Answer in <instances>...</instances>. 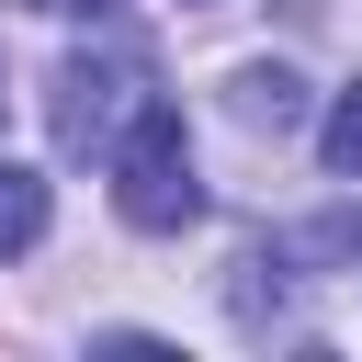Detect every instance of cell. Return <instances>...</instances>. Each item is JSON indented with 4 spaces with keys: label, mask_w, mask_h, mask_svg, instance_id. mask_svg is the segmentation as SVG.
Listing matches in <instances>:
<instances>
[{
    "label": "cell",
    "mask_w": 362,
    "mask_h": 362,
    "mask_svg": "<svg viewBox=\"0 0 362 362\" xmlns=\"http://www.w3.org/2000/svg\"><path fill=\"white\" fill-rule=\"evenodd\" d=\"M0 102H11V90H0Z\"/></svg>",
    "instance_id": "8"
},
{
    "label": "cell",
    "mask_w": 362,
    "mask_h": 362,
    "mask_svg": "<svg viewBox=\"0 0 362 362\" xmlns=\"http://www.w3.org/2000/svg\"><path fill=\"white\" fill-rule=\"evenodd\" d=\"M45 238V170H0V260H23Z\"/></svg>",
    "instance_id": "3"
},
{
    "label": "cell",
    "mask_w": 362,
    "mask_h": 362,
    "mask_svg": "<svg viewBox=\"0 0 362 362\" xmlns=\"http://www.w3.org/2000/svg\"><path fill=\"white\" fill-rule=\"evenodd\" d=\"M34 11H90V0H34Z\"/></svg>",
    "instance_id": "6"
},
{
    "label": "cell",
    "mask_w": 362,
    "mask_h": 362,
    "mask_svg": "<svg viewBox=\"0 0 362 362\" xmlns=\"http://www.w3.org/2000/svg\"><path fill=\"white\" fill-rule=\"evenodd\" d=\"M192 11H215V0H192Z\"/></svg>",
    "instance_id": "7"
},
{
    "label": "cell",
    "mask_w": 362,
    "mask_h": 362,
    "mask_svg": "<svg viewBox=\"0 0 362 362\" xmlns=\"http://www.w3.org/2000/svg\"><path fill=\"white\" fill-rule=\"evenodd\" d=\"M238 113H249V124H272V136H283V124H294V113H305V90H294V79H283V68H249V79H238Z\"/></svg>",
    "instance_id": "4"
},
{
    "label": "cell",
    "mask_w": 362,
    "mask_h": 362,
    "mask_svg": "<svg viewBox=\"0 0 362 362\" xmlns=\"http://www.w3.org/2000/svg\"><path fill=\"white\" fill-rule=\"evenodd\" d=\"M147 102H158V90H147V57H136V45H102V57H68V68H57V136H68V147H113Z\"/></svg>",
    "instance_id": "2"
},
{
    "label": "cell",
    "mask_w": 362,
    "mask_h": 362,
    "mask_svg": "<svg viewBox=\"0 0 362 362\" xmlns=\"http://www.w3.org/2000/svg\"><path fill=\"white\" fill-rule=\"evenodd\" d=\"M113 215H124V226H147V238H170V226H192V215H204L192 136H181V113H170V102H147V113L113 136Z\"/></svg>",
    "instance_id": "1"
},
{
    "label": "cell",
    "mask_w": 362,
    "mask_h": 362,
    "mask_svg": "<svg viewBox=\"0 0 362 362\" xmlns=\"http://www.w3.org/2000/svg\"><path fill=\"white\" fill-rule=\"evenodd\" d=\"M317 147H328V170H339V181H362V79H351V90L328 102V124H317Z\"/></svg>",
    "instance_id": "5"
}]
</instances>
